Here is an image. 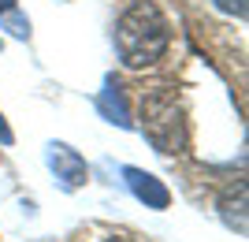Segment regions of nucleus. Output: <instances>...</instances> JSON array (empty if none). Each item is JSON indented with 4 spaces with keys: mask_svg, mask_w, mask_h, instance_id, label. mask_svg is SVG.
Instances as JSON below:
<instances>
[{
    "mask_svg": "<svg viewBox=\"0 0 249 242\" xmlns=\"http://www.w3.org/2000/svg\"><path fill=\"white\" fill-rule=\"evenodd\" d=\"M219 212H223V220H227L231 227L246 231V183H238L234 190H227V194L219 198Z\"/></svg>",
    "mask_w": 249,
    "mask_h": 242,
    "instance_id": "obj_6",
    "label": "nucleus"
},
{
    "mask_svg": "<svg viewBox=\"0 0 249 242\" xmlns=\"http://www.w3.org/2000/svg\"><path fill=\"white\" fill-rule=\"evenodd\" d=\"M104 242H134V239H126V235H108Z\"/></svg>",
    "mask_w": 249,
    "mask_h": 242,
    "instance_id": "obj_11",
    "label": "nucleus"
},
{
    "mask_svg": "<svg viewBox=\"0 0 249 242\" xmlns=\"http://www.w3.org/2000/svg\"><path fill=\"white\" fill-rule=\"evenodd\" d=\"M8 11H15V0H0V15H8Z\"/></svg>",
    "mask_w": 249,
    "mask_h": 242,
    "instance_id": "obj_10",
    "label": "nucleus"
},
{
    "mask_svg": "<svg viewBox=\"0 0 249 242\" xmlns=\"http://www.w3.org/2000/svg\"><path fill=\"white\" fill-rule=\"evenodd\" d=\"M142 130L156 153H182L186 149V116L171 86H153L142 93Z\"/></svg>",
    "mask_w": 249,
    "mask_h": 242,
    "instance_id": "obj_2",
    "label": "nucleus"
},
{
    "mask_svg": "<svg viewBox=\"0 0 249 242\" xmlns=\"http://www.w3.org/2000/svg\"><path fill=\"white\" fill-rule=\"evenodd\" d=\"M49 168H52V175L60 179V186L63 190H78L86 179H89V168H86V160L74 153L71 146H63V142H52L49 146Z\"/></svg>",
    "mask_w": 249,
    "mask_h": 242,
    "instance_id": "obj_3",
    "label": "nucleus"
},
{
    "mask_svg": "<svg viewBox=\"0 0 249 242\" xmlns=\"http://www.w3.org/2000/svg\"><path fill=\"white\" fill-rule=\"evenodd\" d=\"M219 11H227V15H238V19H246V0H212Z\"/></svg>",
    "mask_w": 249,
    "mask_h": 242,
    "instance_id": "obj_8",
    "label": "nucleus"
},
{
    "mask_svg": "<svg viewBox=\"0 0 249 242\" xmlns=\"http://www.w3.org/2000/svg\"><path fill=\"white\" fill-rule=\"evenodd\" d=\"M4 19V26H8L15 37H30V19H22L19 11H8V15H0Z\"/></svg>",
    "mask_w": 249,
    "mask_h": 242,
    "instance_id": "obj_7",
    "label": "nucleus"
},
{
    "mask_svg": "<svg viewBox=\"0 0 249 242\" xmlns=\"http://www.w3.org/2000/svg\"><path fill=\"white\" fill-rule=\"evenodd\" d=\"M97 108L108 123H119V127H130V112H126V101H123V90L119 86H104V93L97 97Z\"/></svg>",
    "mask_w": 249,
    "mask_h": 242,
    "instance_id": "obj_5",
    "label": "nucleus"
},
{
    "mask_svg": "<svg viewBox=\"0 0 249 242\" xmlns=\"http://www.w3.org/2000/svg\"><path fill=\"white\" fill-rule=\"evenodd\" d=\"M123 183L130 186V194H134L145 209H167L171 205V194H167V186L160 179H156L153 171H142V168H123Z\"/></svg>",
    "mask_w": 249,
    "mask_h": 242,
    "instance_id": "obj_4",
    "label": "nucleus"
},
{
    "mask_svg": "<svg viewBox=\"0 0 249 242\" xmlns=\"http://www.w3.org/2000/svg\"><path fill=\"white\" fill-rule=\"evenodd\" d=\"M15 142V134H11V127H8V119L0 116V146H11Z\"/></svg>",
    "mask_w": 249,
    "mask_h": 242,
    "instance_id": "obj_9",
    "label": "nucleus"
},
{
    "mask_svg": "<svg viewBox=\"0 0 249 242\" xmlns=\"http://www.w3.org/2000/svg\"><path fill=\"white\" fill-rule=\"evenodd\" d=\"M115 45L126 67H149L167 53L171 26L153 0H134L115 22Z\"/></svg>",
    "mask_w": 249,
    "mask_h": 242,
    "instance_id": "obj_1",
    "label": "nucleus"
}]
</instances>
